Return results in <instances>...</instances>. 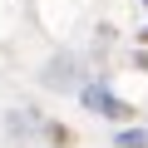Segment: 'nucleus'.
Instances as JSON below:
<instances>
[{
  "instance_id": "4",
  "label": "nucleus",
  "mask_w": 148,
  "mask_h": 148,
  "mask_svg": "<svg viewBox=\"0 0 148 148\" xmlns=\"http://www.w3.org/2000/svg\"><path fill=\"white\" fill-rule=\"evenodd\" d=\"M143 40H148V30H143Z\"/></svg>"
},
{
  "instance_id": "1",
  "label": "nucleus",
  "mask_w": 148,
  "mask_h": 148,
  "mask_svg": "<svg viewBox=\"0 0 148 148\" xmlns=\"http://www.w3.org/2000/svg\"><path fill=\"white\" fill-rule=\"evenodd\" d=\"M84 104H89L94 114H104V119H128V114H133V109H128L119 94H109L104 84H89V89H84Z\"/></svg>"
},
{
  "instance_id": "3",
  "label": "nucleus",
  "mask_w": 148,
  "mask_h": 148,
  "mask_svg": "<svg viewBox=\"0 0 148 148\" xmlns=\"http://www.w3.org/2000/svg\"><path fill=\"white\" fill-rule=\"evenodd\" d=\"M138 59H143V69H148V49H143V54H138Z\"/></svg>"
},
{
  "instance_id": "2",
  "label": "nucleus",
  "mask_w": 148,
  "mask_h": 148,
  "mask_svg": "<svg viewBox=\"0 0 148 148\" xmlns=\"http://www.w3.org/2000/svg\"><path fill=\"white\" fill-rule=\"evenodd\" d=\"M148 143V133H138V128H128V133H119V148H143Z\"/></svg>"
},
{
  "instance_id": "5",
  "label": "nucleus",
  "mask_w": 148,
  "mask_h": 148,
  "mask_svg": "<svg viewBox=\"0 0 148 148\" xmlns=\"http://www.w3.org/2000/svg\"><path fill=\"white\" fill-rule=\"evenodd\" d=\"M143 5H148V0H143Z\"/></svg>"
}]
</instances>
